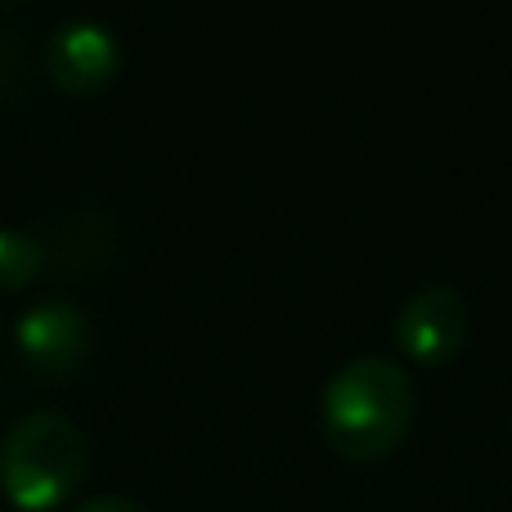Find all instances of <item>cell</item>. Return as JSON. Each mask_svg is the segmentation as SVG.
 Segmentation results:
<instances>
[{"label": "cell", "mask_w": 512, "mask_h": 512, "mask_svg": "<svg viewBox=\"0 0 512 512\" xmlns=\"http://www.w3.org/2000/svg\"><path fill=\"white\" fill-rule=\"evenodd\" d=\"M414 378L400 360L355 355L328 378L319 400V427L337 459L378 463L400 450L414 427Z\"/></svg>", "instance_id": "obj_1"}, {"label": "cell", "mask_w": 512, "mask_h": 512, "mask_svg": "<svg viewBox=\"0 0 512 512\" xmlns=\"http://www.w3.org/2000/svg\"><path fill=\"white\" fill-rule=\"evenodd\" d=\"M14 337L18 351L27 355V364L36 373H45V378H72V373L86 369L90 351H95L90 315L77 301L63 297H45L32 310H23L14 324Z\"/></svg>", "instance_id": "obj_4"}, {"label": "cell", "mask_w": 512, "mask_h": 512, "mask_svg": "<svg viewBox=\"0 0 512 512\" xmlns=\"http://www.w3.org/2000/svg\"><path fill=\"white\" fill-rule=\"evenodd\" d=\"M77 512H149L140 499H126V495H99V499H86Z\"/></svg>", "instance_id": "obj_7"}, {"label": "cell", "mask_w": 512, "mask_h": 512, "mask_svg": "<svg viewBox=\"0 0 512 512\" xmlns=\"http://www.w3.org/2000/svg\"><path fill=\"white\" fill-rule=\"evenodd\" d=\"M45 77L68 95H95L122 68V45H117L113 27L95 23V18H72L59 23L45 41Z\"/></svg>", "instance_id": "obj_5"}, {"label": "cell", "mask_w": 512, "mask_h": 512, "mask_svg": "<svg viewBox=\"0 0 512 512\" xmlns=\"http://www.w3.org/2000/svg\"><path fill=\"white\" fill-rule=\"evenodd\" d=\"M90 445L59 409L23 414L0 441V490L14 508L45 512L72 495L86 477Z\"/></svg>", "instance_id": "obj_2"}, {"label": "cell", "mask_w": 512, "mask_h": 512, "mask_svg": "<svg viewBox=\"0 0 512 512\" xmlns=\"http://www.w3.org/2000/svg\"><path fill=\"white\" fill-rule=\"evenodd\" d=\"M41 265H45V248L36 234L14 230V225L0 230V292L27 288L41 274Z\"/></svg>", "instance_id": "obj_6"}, {"label": "cell", "mask_w": 512, "mask_h": 512, "mask_svg": "<svg viewBox=\"0 0 512 512\" xmlns=\"http://www.w3.org/2000/svg\"><path fill=\"white\" fill-rule=\"evenodd\" d=\"M472 310L454 283H423L405 306L396 310V346L414 364H450L468 346Z\"/></svg>", "instance_id": "obj_3"}]
</instances>
